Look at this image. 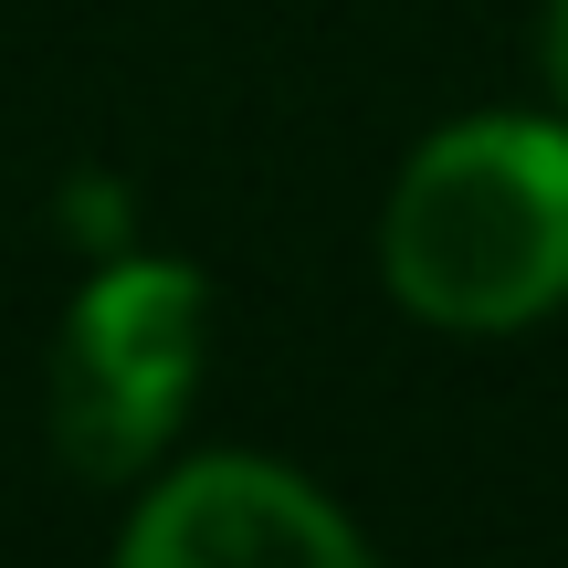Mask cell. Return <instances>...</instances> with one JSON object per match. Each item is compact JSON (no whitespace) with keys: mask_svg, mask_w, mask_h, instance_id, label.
Segmentation results:
<instances>
[{"mask_svg":"<svg viewBox=\"0 0 568 568\" xmlns=\"http://www.w3.org/2000/svg\"><path fill=\"white\" fill-rule=\"evenodd\" d=\"M201 274L190 264H116L74 305L53 347V432L84 474H138L180 422V389L201 368Z\"/></svg>","mask_w":568,"mask_h":568,"instance_id":"cell-2","label":"cell"},{"mask_svg":"<svg viewBox=\"0 0 568 568\" xmlns=\"http://www.w3.org/2000/svg\"><path fill=\"white\" fill-rule=\"evenodd\" d=\"M126 558L138 568H347L358 527L305 474L222 453V464H190L148 495L126 527Z\"/></svg>","mask_w":568,"mask_h":568,"instance_id":"cell-3","label":"cell"},{"mask_svg":"<svg viewBox=\"0 0 568 568\" xmlns=\"http://www.w3.org/2000/svg\"><path fill=\"white\" fill-rule=\"evenodd\" d=\"M548 63H558V95H568V0L548 11Z\"/></svg>","mask_w":568,"mask_h":568,"instance_id":"cell-4","label":"cell"},{"mask_svg":"<svg viewBox=\"0 0 568 568\" xmlns=\"http://www.w3.org/2000/svg\"><path fill=\"white\" fill-rule=\"evenodd\" d=\"M389 295L422 326L506 337L568 295V126L464 116L422 138L379 222Z\"/></svg>","mask_w":568,"mask_h":568,"instance_id":"cell-1","label":"cell"}]
</instances>
